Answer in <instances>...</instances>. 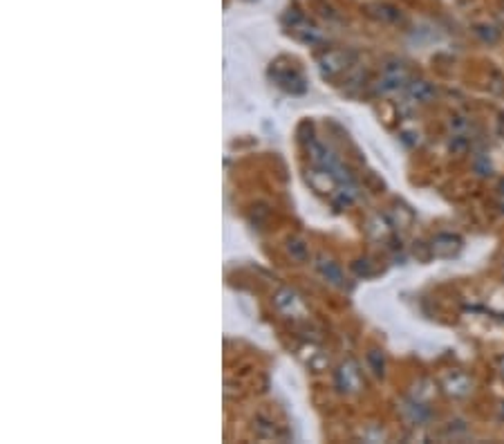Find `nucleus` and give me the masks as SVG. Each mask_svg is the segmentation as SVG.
Masks as SVG:
<instances>
[{
  "mask_svg": "<svg viewBox=\"0 0 504 444\" xmlns=\"http://www.w3.org/2000/svg\"><path fill=\"white\" fill-rule=\"evenodd\" d=\"M502 375H504V357H502Z\"/></svg>",
  "mask_w": 504,
  "mask_h": 444,
  "instance_id": "obj_5",
  "label": "nucleus"
},
{
  "mask_svg": "<svg viewBox=\"0 0 504 444\" xmlns=\"http://www.w3.org/2000/svg\"><path fill=\"white\" fill-rule=\"evenodd\" d=\"M500 205H502V211H504V182L500 185Z\"/></svg>",
  "mask_w": 504,
  "mask_h": 444,
  "instance_id": "obj_4",
  "label": "nucleus"
},
{
  "mask_svg": "<svg viewBox=\"0 0 504 444\" xmlns=\"http://www.w3.org/2000/svg\"><path fill=\"white\" fill-rule=\"evenodd\" d=\"M408 93H410V97L415 99V101L429 103L435 97V88L431 83H426V81H415V83H410Z\"/></svg>",
  "mask_w": 504,
  "mask_h": 444,
  "instance_id": "obj_3",
  "label": "nucleus"
},
{
  "mask_svg": "<svg viewBox=\"0 0 504 444\" xmlns=\"http://www.w3.org/2000/svg\"><path fill=\"white\" fill-rule=\"evenodd\" d=\"M462 249V240L453 234H439L431 240V254L437 258H453Z\"/></svg>",
  "mask_w": 504,
  "mask_h": 444,
  "instance_id": "obj_1",
  "label": "nucleus"
},
{
  "mask_svg": "<svg viewBox=\"0 0 504 444\" xmlns=\"http://www.w3.org/2000/svg\"><path fill=\"white\" fill-rule=\"evenodd\" d=\"M406 81H408V68L404 63L388 66L384 72V79H381V90H384V93H392V90L401 88Z\"/></svg>",
  "mask_w": 504,
  "mask_h": 444,
  "instance_id": "obj_2",
  "label": "nucleus"
}]
</instances>
